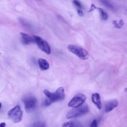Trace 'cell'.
<instances>
[{"label": "cell", "mask_w": 127, "mask_h": 127, "mask_svg": "<svg viewBox=\"0 0 127 127\" xmlns=\"http://www.w3.org/2000/svg\"><path fill=\"white\" fill-rule=\"evenodd\" d=\"M43 92L51 104L63 99L64 97V90L62 87L59 88L54 92H51L47 89H44Z\"/></svg>", "instance_id": "obj_1"}, {"label": "cell", "mask_w": 127, "mask_h": 127, "mask_svg": "<svg viewBox=\"0 0 127 127\" xmlns=\"http://www.w3.org/2000/svg\"><path fill=\"white\" fill-rule=\"evenodd\" d=\"M89 110V107L87 104H83L70 110L66 114V117L69 119L80 117L87 113Z\"/></svg>", "instance_id": "obj_2"}, {"label": "cell", "mask_w": 127, "mask_h": 127, "mask_svg": "<svg viewBox=\"0 0 127 127\" xmlns=\"http://www.w3.org/2000/svg\"><path fill=\"white\" fill-rule=\"evenodd\" d=\"M67 48L70 52L75 54L81 59L86 60L89 57V54L88 52L81 47L70 44L68 46Z\"/></svg>", "instance_id": "obj_3"}, {"label": "cell", "mask_w": 127, "mask_h": 127, "mask_svg": "<svg viewBox=\"0 0 127 127\" xmlns=\"http://www.w3.org/2000/svg\"><path fill=\"white\" fill-rule=\"evenodd\" d=\"M22 101L24 105L25 111L28 113L32 112L36 107L37 100L34 96L25 97L23 99Z\"/></svg>", "instance_id": "obj_4"}, {"label": "cell", "mask_w": 127, "mask_h": 127, "mask_svg": "<svg viewBox=\"0 0 127 127\" xmlns=\"http://www.w3.org/2000/svg\"><path fill=\"white\" fill-rule=\"evenodd\" d=\"M8 117L15 123H17L22 120L23 111L20 106L17 105L10 110L7 113Z\"/></svg>", "instance_id": "obj_5"}, {"label": "cell", "mask_w": 127, "mask_h": 127, "mask_svg": "<svg viewBox=\"0 0 127 127\" xmlns=\"http://www.w3.org/2000/svg\"><path fill=\"white\" fill-rule=\"evenodd\" d=\"M86 99V96L84 94L78 93L71 99L68 103V106L74 108L79 107L84 103Z\"/></svg>", "instance_id": "obj_6"}, {"label": "cell", "mask_w": 127, "mask_h": 127, "mask_svg": "<svg viewBox=\"0 0 127 127\" xmlns=\"http://www.w3.org/2000/svg\"><path fill=\"white\" fill-rule=\"evenodd\" d=\"M33 36L38 48L46 54H50L51 53L50 47L47 42L39 36L34 35Z\"/></svg>", "instance_id": "obj_7"}, {"label": "cell", "mask_w": 127, "mask_h": 127, "mask_svg": "<svg viewBox=\"0 0 127 127\" xmlns=\"http://www.w3.org/2000/svg\"><path fill=\"white\" fill-rule=\"evenodd\" d=\"M21 41L24 45H28L31 43L35 42L34 37L30 36L28 34L23 32H21Z\"/></svg>", "instance_id": "obj_8"}, {"label": "cell", "mask_w": 127, "mask_h": 127, "mask_svg": "<svg viewBox=\"0 0 127 127\" xmlns=\"http://www.w3.org/2000/svg\"><path fill=\"white\" fill-rule=\"evenodd\" d=\"M118 104V101L113 99L108 102L105 104V110L107 113L109 112L117 106Z\"/></svg>", "instance_id": "obj_9"}, {"label": "cell", "mask_w": 127, "mask_h": 127, "mask_svg": "<svg viewBox=\"0 0 127 127\" xmlns=\"http://www.w3.org/2000/svg\"><path fill=\"white\" fill-rule=\"evenodd\" d=\"M91 98L92 102L97 108L101 109V104L99 95L98 93H95L92 95Z\"/></svg>", "instance_id": "obj_10"}, {"label": "cell", "mask_w": 127, "mask_h": 127, "mask_svg": "<svg viewBox=\"0 0 127 127\" xmlns=\"http://www.w3.org/2000/svg\"><path fill=\"white\" fill-rule=\"evenodd\" d=\"M62 127H83L82 124L77 121H71L64 123Z\"/></svg>", "instance_id": "obj_11"}, {"label": "cell", "mask_w": 127, "mask_h": 127, "mask_svg": "<svg viewBox=\"0 0 127 127\" xmlns=\"http://www.w3.org/2000/svg\"><path fill=\"white\" fill-rule=\"evenodd\" d=\"M38 63L39 66L42 69L46 70L49 68V64L46 60L40 59L38 60Z\"/></svg>", "instance_id": "obj_12"}, {"label": "cell", "mask_w": 127, "mask_h": 127, "mask_svg": "<svg viewBox=\"0 0 127 127\" xmlns=\"http://www.w3.org/2000/svg\"><path fill=\"white\" fill-rule=\"evenodd\" d=\"M45 126L46 124L44 122L38 121L33 123L31 127H45Z\"/></svg>", "instance_id": "obj_13"}, {"label": "cell", "mask_w": 127, "mask_h": 127, "mask_svg": "<svg viewBox=\"0 0 127 127\" xmlns=\"http://www.w3.org/2000/svg\"><path fill=\"white\" fill-rule=\"evenodd\" d=\"M102 4L105 6L111 9H114V6L106 0H101V1Z\"/></svg>", "instance_id": "obj_14"}, {"label": "cell", "mask_w": 127, "mask_h": 127, "mask_svg": "<svg viewBox=\"0 0 127 127\" xmlns=\"http://www.w3.org/2000/svg\"><path fill=\"white\" fill-rule=\"evenodd\" d=\"M100 12V13L101 18L104 20H106L108 18V15L104 11L103 9L100 8H97Z\"/></svg>", "instance_id": "obj_15"}, {"label": "cell", "mask_w": 127, "mask_h": 127, "mask_svg": "<svg viewBox=\"0 0 127 127\" xmlns=\"http://www.w3.org/2000/svg\"><path fill=\"white\" fill-rule=\"evenodd\" d=\"M73 3L75 6L79 8H81L82 7L80 3L78 0H74L73 1Z\"/></svg>", "instance_id": "obj_16"}, {"label": "cell", "mask_w": 127, "mask_h": 127, "mask_svg": "<svg viewBox=\"0 0 127 127\" xmlns=\"http://www.w3.org/2000/svg\"><path fill=\"white\" fill-rule=\"evenodd\" d=\"M124 22L122 19L118 23H117L116 28L118 29L121 28L124 25Z\"/></svg>", "instance_id": "obj_17"}, {"label": "cell", "mask_w": 127, "mask_h": 127, "mask_svg": "<svg viewBox=\"0 0 127 127\" xmlns=\"http://www.w3.org/2000/svg\"><path fill=\"white\" fill-rule=\"evenodd\" d=\"M90 127H97V122L96 120H94L91 123Z\"/></svg>", "instance_id": "obj_18"}, {"label": "cell", "mask_w": 127, "mask_h": 127, "mask_svg": "<svg viewBox=\"0 0 127 127\" xmlns=\"http://www.w3.org/2000/svg\"><path fill=\"white\" fill-rule=\"evenodd\" d=\"M96 8V7L95 5L94 4H92L91 5V8L88 11V12H92V11L94 10Z\"/></svg>", "instance_id": "obj_19"}, {"label": "cell", "mask_w": 127, "mask_h": 127, "mask_svg": "<svg viewBox=\"0 0 127 127\" xmlns=\"http://www.w3.org/2000/svg\"><path fill=\"white\" fill-rule=\"evenodd\" d=\"M77 13L78 15L80 17H82L83 16V14L82 11L80 9L77 10Z\"/></svg>", "instance_id": "obj_20"}, {"label": "cell", "mask_w": 127, "mask_h": 127, "mask_svg": "<svg viewBox=\"0 0 127 127\" xmlns=\"http://www.w3.org/2000/svg\"><path fill=\"white\" fill-rule=\"evenodd\" d=\"M5 124L4 122H2L0 124V127H4Z\"/></svg>", "instance_id": "obj_21"}, {"label": "cell", "mask_w": 127, "mask_h": 127, "mask_svg": "<svg viewBox=\"0 0 127 127\" xmlns=\"http://www.w3.org/2000/svg\"><path fill=\"white\" fill-rule=\"evenodd\" d=\"M1 103L0 102V109H1Z\"/></svg>", "instance_id": "obj_22"}]
</instances>
